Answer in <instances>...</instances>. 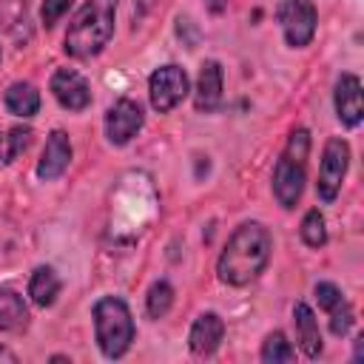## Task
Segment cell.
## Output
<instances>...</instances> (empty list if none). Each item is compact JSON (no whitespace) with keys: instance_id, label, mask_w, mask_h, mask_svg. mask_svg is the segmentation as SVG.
<instances>
[{"instance_id":"obj_5","label":"cell","mask_w":364,"mask_h":364,"mask_svg":"<svg viewBox=\"0 0 364 364\" xmlns=\"http://www.w3.org/2000/svg\"><path fill=\"white\" fill-rule=\"evenodd\" d=\"M347 165H350V148L344 139L333 136L327 139L324 145V156H321V165H318V182H316V191H318V199L321 202H333L341 191V182H344V173H347Z\"/></svg>"},{"instance_id":"obj_7","label":"cell","mask_w":364,"mask_h":364,"mask_svg":"<svg viewBox=\"0 0 364 364\" xmlns=\"http://www.w3.org/2000/svg\"><path fill=\"white\" fill-rule=\"evenodd\" d=\"M148 94H151V105L159 114H165L188 97V74L179 65H162L151 74Z\"/></svg>"},{"instance_id":"obj_11","label":"cell","mask_w":364,"mask_h":364,"mask_svg":"<svg viewBox=\"0 0 364 364\" xmlns=\"http://www.w3.org/2000/svg\"><path fill=\"white\" fill-rule=\"evenodd\" d=\"M71 162V142L63 131H54L43 148V156H40V165H37V173L43 179H57Z\"/></svg>"},{"instance_id":"obj_18","label":"cell","mask_w":364,"mask_h":364,"mask_svg":"<svg viewBox=\"0 0 364 364\" xmlns=\"http://www.w3.org/2000/svg\"><path fill=\"white\" fill-rule=\"evenodd\" d=\"M296 353L290 347V341L284 338V333H270L264 338V347H262V361L267 364H279V361H293Z\"/></svg>"},{"instance_id":"obj_17","label":"cell","mask_w":364,"mask_h":364,"mask_svg":"<svg viewBox=\"0 0 364 364\" xmlns=\"http://www.w3.org/2000/svg\"><path fill=\"white\" fill-rule=\"evenodd\" d=\"M26 318H28V310L23 299L14 290H0V330H14L26 324Z\"/></svg>"},{"instance_id":"obj_9","label":"cell","mask_w":364,"mask_h":364,"mask_svg":"<svg viewBox=\"0 0 364 364\" xmlns=\"http://www.w3.org/2000/svg\"><path fill=\"white\" fill-rule=\"evenodd\" d=\"M51 91L57 97V102L68 111H82L91 102V88L85 82V77L74 68H60L51 77Z\"/></svg>"},{"instance_id":"obj_15","label":"cell","mask_w":364,"mask_h":364,"mask_svg":"<svg viewBox=\"0 0 364 364\" xmlns=\"http://www.w3.org/2000/svg\"><path fill=\"white\" fill-rule=\"evenodd\" d=\"M6 108L14 117H31V114H37V108H40L37 88L31 82H14V85H9V91H6Z\"/></svg>"},{"instance_id":"obj_8","label":"cell","mask_w":364,"mask_h":364,"mask_svg":"<svg viewBox=\"0 0 364 364\" xmlns=\"http://www.w3.org/2000/svg\"><path fill=\"white\" fill-rule=\"evenodd\" d=\"M142 128V108L134 100H119L105 114V134L114 145H125Z\"/></svg>"},{"instance_id":"obj_25","label":"cell","mask_w":364,"mask_h":364,"mask_svg":"<svg viewBox=\"0 0 364 364\" xmlns=\"http://www.w3.org/2000/svg\"><path fill=\"white\" fill-rule=\"evenodd\" d=\"M316 299H318V304H321L327 313H330V310H333L338 301H344V299H341V290H338L336 284H330V282L316 284Z\"/></svg>"},{"instance_id":"obj_10","label":"cell","mask_w":364,"mask_h":364,"mask_svg":"<svg viewBox=\"0 0 364 364\" xmlns=\"http://www.w3.org/2000/svg\"><path fill=\"white\" fill-rule=\"evenodd\" d=\"M361 82L355 74H341L336 82V114L338 119L353 128L361 122Z\"/></svg>"},{"instance_id":"obj_24","label":"cell","mask_w":364,"mask_h":364,"mask_svg":"<svg viewBox=\"0 0 364 364\" xmlns=\"http://www.w3.org/2000/svg\"><path fill=\"white\" fill-rule=\"evenodd\" d=\"M26 14V0H0V23L14 26Z\"/></svg>"},{"instance_id":"obj_6","label":"cell","mask_w":364,"mask_h":364,"mask_svg":"<svg viewBox=\"0 0 364 364\" xmlns=\"http://www.w3.org/2000/svg\"><path fill=\"white\" fill-rule=\"evenodd\" d=\"M276 17L282 23L284 40L293 48H301L313 40V34H316V9H313L310 0H282Z\"/></svg>"},{"instance_id":"obj_13","label":"cell","mask_w":364,"mask_h":364,"mask_svg":"<svg viewBox=\"0 0 364 364\" xmlns=\"http://www.w3.org/2000/svg\"><path fill=\"white\" fill-rule=\"evenodd\" d=\"M219 100H222V68L216 60H208L196 80V108L213 111L219 105Z\"/></svg>"},{"instance_id":"obj_26","label":"cell","mask_w":364,"mask_h":364,"mask_svg":"<svg viewBox=\"0 0 364 364\" xmlns=\"http://www.w3.org/2000/svg\"><path fill=\"white\" fill-rule=\"evenodd\" d=\"M205 6H208V9L213 11V14H219V11H222V9L228 6V0H205Z\"/></svg>"},{"instance_id":"obj_3","label":"cell","mask_w":364,"mask_h":364,"mask_svg":"<svg viewBox=\"0 0 364 364\" xmlns=\"http://www.w3.org/2000/svg\"><path fill=\"white\" fill-rule=\"evenodd\" d=\"M307 154H310V134L304 128H296L284 145L282 159L276 162V171H273V193L282 208H296V202L304 191Z\"/></svg>"},{"instance_id":"obj_22","label":"cell","mask_w":364,"mask_h":364,"mask_svg":"<svg viewBox=\"0 0 364 364\" xmlns=\"http://www.w3.org/2000/svg\"><path fill=\"white\" fill-rule=\"evenodd\" d=\"M350 324H353V310H350L347 301H338V304L330 310V330H333L336 336H344V333L350 330Z\"/></svg>"},{"instance_id":"obj_4","label":"cell","mask_w":364,"mask_h":364,"mask_svg":"<svg viewBox=\"0 0 364 364\" xmlns=\"http://www.w3.org/2000/svg\"><path fill=\"white\" fill-rule=\"evenodd\" d=\"M94 327H97L100 350L108 358H119L134 341V318L125 301L114 296H105L94 304Z\"/></svg>"},{"instance_id":"obj_28","label":"cell","mask_w":364,"mask_h":364,"mask_svg":"<svg viewBox=\"0 0 364 364\" xmlns=\"http://www.w3.org/2000/svg\"><path fill=\"white\" fill-rule=\"evenodd\" d=\"M361 353H364V338L358 336V338H355V358H361Z\"/></svg>"},{"instance_id":"obj_1","label":"cell","mask_w":364,"mask_h":364,"mask_svg":"<svg viewBox=\"0 0 364 364\" xmlns=\"http://www.w3.org/2000/svg\"><path fill=\"white\" fill-rule=\"evenodd\" d=\"M270 250H273V239H270L267 228L259 222H245L228 239V245L216 262V273L225 284L242 287L264 270Z\"/></svg>"},{"instance_id":"obj_21","label":"cell","mask_w":364,"mask_h":364,"mask_svg":"<svg viewBox=\"0 0 364 364\" xmlns=\"http://www.w3.org/2000/svg\"><path fill=\"white\" fill-rule=\"evenodd\" d=\"M28 142H31V131L28 128H11L9 136H6V154H3V159L6 162H14L28 148Z\"/></svg>"},{"instance_id":"obj_23","label":"cell","mask_w":364,"mask_h":364,"mask_svg":"<svg viewBox=\"0 0 364 364\" xmlns=\"http://www.w3.org/2000/svg\"><path fill=\"white\" fill-rule=\"evenodd\" d=\"M68 6H71V0H43V9H40V17H43V23L51 28L65 11H68Z\"/></svg>"},{"instance_id":"obj_16","label":"cell","mask_w":364,"mask_h":364,"mask_svg":"<svg viewBox=\"0 0 364 364\" xmlns=\"http://www.w3.org/2000/svg\"><path fill=\"white\" fill-rule=\"evenodd\" d=\"M57 293H60V279H57V273H54L51 267H37V270L31 273V282H28V296H31V301L40 304V307H48V304H54Z\"/></svg>"},{"instance_id":"obj_2","label":"cell","mask_w":364,"mask_h":364,"mask_svg":"<svg viewBox=\"0 0 364 364\" xmlns=\"http://www.w3.org/2000/svg\"><path fill=\"white\" fill-rule=\"evenodd\" d=\"M114 14H117V0H85L74 23L68 26L65 51L71 57L100 54L114 34Z\"/></svg>"},{"instance_id":"obj_12","label":"cell","mask_w":364,"mask_h":364,"mask_svg":"<svg viewBox=\"0 0 364 364\" xmlns=\"http://www.w3.org/2000/svg\"><path fill=\"white\" fill-rule=\"evenodd\" d=\"M222 336H225L222 318H219L216 313H202V316L193 321V327H191L188 344H191V350H193L196 355H210V353L219 347Z\"/></svg>"},{"instance_id":"obj_19","label":"cell","mask_w":364,"mask_h":364,"mask_svg":"<svg viewBox=\"0 0 364 364\" xmlns=\"http://www.w3.org/2000/svg\"><path fill=\"white\" fill-rule=\"evenodd\" d=\"M301 239L310 245V247H321L327 242V228H324V216L321 210H307L304 219H301Z\"/></svg>"},{"instance_id":"obj_27","label":"cell","mask_w":364,"mask_h":364,"mask_svg":"<svg viewBox=\"0 0 364 364\" xmlns=\"http://www.w3.org/2000/svg\"><path fill=\"white\" fill-rule=\"evenodd\" d=\"M0 361H9V364H14L17 358H14V355H11L9 350H3V347H0Z\"/></svg>"},{"instance_id":"obj_20","label":"cell","mask_w":364,"mask_h":364,"mask_svg":"<svg viewBox=\"0 0 364 364\" xmlns=\"http://www.w3.org/2000/svg\"><path fill=\"white\" fill-rule=\"evenodd\" d=\"M171 304H173V290H171V284H168V282H156V284H151V290H148V301H145L148 316L162 318V316L171 310Z\"/></svg>"},{"instance_id":"obj_14","label":"cell","mask_w":364,"mask_h":364,"mask_svg":"<svg viewBox=\"0 0 364 364\" xmlns=\"http://www.w3.org/2000/svg\"><path fill=\"white\" fill-rule=\"evenodd\" d=\"M293 321H296V338H299L301 350L310 358H316L321 353V333H318V321H316L313 310L304 301H299L293 307Z\"/></svg>"}]
</instances>
